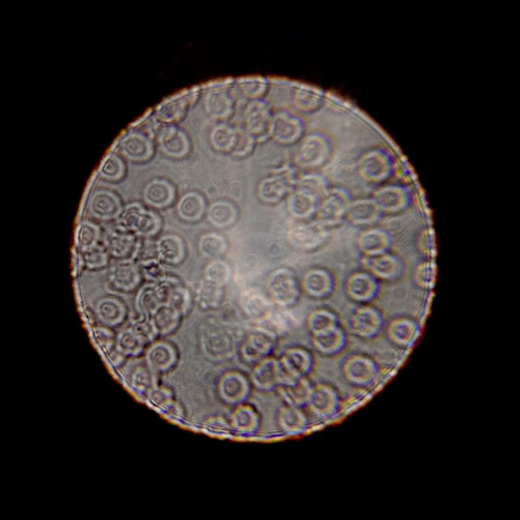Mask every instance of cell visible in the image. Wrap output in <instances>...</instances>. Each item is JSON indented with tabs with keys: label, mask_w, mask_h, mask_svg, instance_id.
I'll list each match as a JSON object with an SVG mask.
<instances>
[{
	"label": "cell",
	"mask_w": 520,
	"mask_h": 520,
	"mask_svg": "<svg viewBox=\"0 0 520 520\" xmlns=\"http://www.w3.org/2000/svg\"><path fill=\"white\" fill-rule=\"evenodd\" d=\"M279 364L280 382L290 384L301 378L310 370L311 359L305 351L299 349L287 351Z\"/></svg>",
	"instance_id": "7"
},
{
	"label": "cell",
	"mask_w": 520,
	"mask_h": 520,
	"mask_svg": "<svg viewBox=\"0 0 520 520\" xmlns=\"http://www.w3.org/2000/svg\"><path fill=\"white\" fill-rule=\"evenodd\" d=\"M268 291L278 304L288 306L295 303L299 296V288L294 274L287 269H280L270 276Z\"/></svg>",
	"instance_id": "4"
},
{
	"label": "cell",
	"mask_w": 520,
	"mask_h": 520,
	"mask_svg": "<svg viewBox=\"0 0 520 520\" xmlns=\"http://www.w3.org/2000/svg\"><path fill=\"white\" fill-rule=\"evenodd\" d=\"M289 241L294 246L302 249L313 248L324 238L325 231L316 223L294 225L287 232Z\"/></svg>",
	"instance_id": "12"
},
{
	"label": "cell",
	"mask_w": 520,
	"mask_h": 520,
	"mask_svg": "<svg viewBox=\"0 0 520 520\" xmlns=\"http://www.w3.org/2000/svg\"><path fill=\"white\" fill-rule=\"evenodd\" d=\"M199 249L205 257L213 258L222 255L226 250V243L220 235L208 233L203 235L199 241Z\"/></svg>",
	"instance_id": "26"
},
{
	"label": "cell",
	"mask_w": 520,
	"mask_h": 520,
	"mask_svg": "<svg viewBox=\"0 0 520 520\" xmlns=\"http://www.w3.org/2000/svg\"><path fill=\"white\" fill-rule=\"evenodd\" d=\"M284 388V394L296 402L309 399L312 391L307 382L302 378L292 383L285 384Z\"/></svg>",
	"instance_id": "38"
},
{
	"label": "cell",
	"mask_w": 520,
	"mask_h": 520,
	"mask_svg": "<svg viewBox=\"0 0 520 520\" xmlns=\"http://www.w3.org/2000/svg\"><path fill=\"white\" fill-rule=\"evenodd\" d=\"M143 279L140 266L135 261H119L109 271L107 287L112 292L128 294L140 287Z\"/></svg>",
	"instance_id": "3"
},
{
	"label": "cell",
	"mask_w": 520,
	"mask_h": 520,
	"mask_svg": "<svg viewBox=\"0 0 520 520\" xmlns=\"http://www.w3.org/2000/svg\"><path fill=\"white\" fill-rule=\"evenodd\" d=\"M272 133L276 139L283 143L293 142L301 133V124L295 116L288 113H280L272 122Z\"/></svg>",
	"instance_id": "17"
},
{
	"label": "cell",
	"mask_w": 520,
	"mask_h": 520,
	"mask_svg": "<svg viewBox=\"0 0 520 520\" xmlns=\"http://www.w3.org/2000/svg\"><path fill=\"white\" fill-rule=\"evenodd\" d=\"M351 324V328L356 334L367 338L376 336L382 328L379 316L374 312L368 310L358 313Z\"/></svg>",
	"instance_id": "21"
},
{
	"label": "cell",
	"mask_w": 520,
	"mask_h": 520,
	"mask_svg": "<svg viewBox=\"0 0 520 520\" xmlns=\"http://www.w3.org/2000/svg\"><path fill=\"white\" fill-rule=\"evenodd\" d=\"M329 283L327 276L323 273L317 271L309 272L304 280L306 290L316 296L325 293L329 289Z\"/></svg>",
	"instance_id": "36"
},
{
	"label": "cell",
	"mask_w": 520,
	"mask_h": 520,
	"mask_svg": "<svg viewBox=\"0 0 520 520\" xmlns=\"http://www.w3.org/2000/svg\"><path fill=\"white\" fill-rule=\"evenodd\" d=\"M289 209L294 216L302 218L307 216L311 213L313 205L312 201L307 197L298 193L294 194L290 198Z\"/></svg>",
	"instance_id": "37"
},
{
	"label": "cell",
	"mask_w": 520,
	"mask_h": 520,
	"mask_svg": "<svg viewBox=\"0 0 520 520\" xmlns=\"http://www.w3.org/2000/svg\"><path fill=\"white\" fill-rule=\"evenodd\" d=\"M155 257L165 266L175 267L185 259L186 247L181 236L168 233L159 237L154 243Z\"/></svg>",
	"instance_id": "6"
},
{
	"label": "cell",
	"mask_w": 520,
	"mask_h": 520,
	"mask_svg": "<svg viewBox=\"0 0 520 520\" xmlns=\"http://www.w3.org/2000/svg\"><path fill=\"white\" fill-rule=\"evenodd\" d=\"M120 149L125 157L133 161L148 159L153 152L152 140L146 133L133 131L127 133L120 143Z\"/></svg>",
	"instance_id": "10"
},
{
	"label": "cell",
	"mask_w": 520,
	"mask_h": 520,
	"mask_svg": "<svg viewBox=\"0 0 520 520\" xmlns=\"http://www.w3.org/2000/svg\"><path fill=\"white\" fill-rule=\"evenodd\" d=\"M83 251L84 263L89 269H101L108 264L110 256L104 246H101L96 244Z\"/></svg>",
	"instance_id": "31"
},
{
	"label": "cell",
	"mask_w": 520,
	"mask_h": 520,
	"mask_svg": "<svg viewBox=\"0 0 520 520\" xmlns=\"http://www.w3.org/2000/svg\"><path fill=\"white\" fill-rule=\"evenodd\" d=\"M238 84L243 95L251 98H257L264 95L267 90L268 82L261 77L241 78Z\"/></svg>",
	"instance_id": "32"
},
{
	"label": "cell",
	"mask_w": 520,
	"mask_h": 520,
	"mask_svg": "<svg viewBox=\"0 0 520 520\" xmlns=\"http://www.w3.org/2000/svg\"><path fill=\"white\" fill-rule=\"evenodd\" d=\"M148 357L152 367L159 371L170 368L175 360L173 349L165 345L154 346L150 351Z\"/></svg>",
	"instance_id": "28"
},
{
	"label": "cell",
	"mask_w": 520,
	"mask_h": 520,
	"mask_svg": "<svg viewBox=\"0 0 520 520\" xmlns=\"http://www.w3.org/2000/svg\"><path fill=\"white\" fill-rule=\"evenodd\" d=\"M115 225L140 238L150 239L160 232L162 222L156 212L135 203L123 208Z\"/></svg>",
	"instance_id": "1"
},
{
	"label": "cell",
	"mask_w": 520,
	"mask_h": 520,
	"mask_svg": "<svg viewBox=\"0 0 520 520\" xmlns=\"http://www.w3.org/2000/svg\"><path fill=\"white\" fill-rule=\"evenodd\" d=\"M94 313L97 320L106 327H114L120 324L127 314V308L124 302L114 296H107L99 300L94 307Z\"/></svg>",
	"instance_id": "11"
},
{
	"label": "cell",
	"mask_w": 520,
	"mask_h": 520,
	"mask_svg": "<svg viewBox=\"0 0 520 520\" xmlns=\"http://www.w3.org/2000/svg\"><path fill=\"white\" fill-rule=\"evenodd\" d=\"M93 335L97 343L101 347L105 348L110 345L109 342L111 339V335L106 329L103 328H95Z\"/></svg>",
	"instance_id": "41"
},
{
	"label": "cell",
	"mask_w": 520,
	"mask_h": 520,
	"mask_svg": "<svg viewBox=\"0 0 520 520\" xmlns=\"http://www.w3.org/2000/svg\"><path fill=\"white\" fill-rule=\"evenodd\" d=\"M140 238L116 225L105 234L104 246L110 256L118 261H136L142 242Z\"/></svg>",
	"instance_id": "2"
},
{
	"label": "cell",
	"mask_w": 520,
	"mask_h": 520,
	"mask_svg": "<svg viewBox=\"0 0 520 520\" xmlns=\"http://www.w3.org/2000/svg\"><path fill=\"white\" fill-rule=\"evenodd\" d=\"M173 186L164 179H155L146 185L144 199L147 204L156 208H164L170 206L175 199Z\"/></svg>",
	"instance_id": "15"
},
{
	"label": "cell",
	"mask_w": 520,
	"mask_h": 520,
	"mask_svg": "<svg viewBox=\"0 0 520 520\" xmlns=\"http://www.w3.org/2000/svg\"><path fill=\"white\" fill-rule=\"evenodd\" d=\"M274 346V335L259 329L248 336L243 344L242 352L248 361H255L269 354Z\"/></svg>",
	"instance_id": "14"
},
{
	"label": "cell",
	"mask_w": 520,
	"mask_h": 520,
	"mask_svg": "<svg viewBox=\"0 0 520 520\" xmlns=\"http://www.w3.org/2000/svg\"><path fill=\"white\" fill-rule=\"evenodd\" d=\"M252 378L259 388L268 389L273 387L280 382L279 363L273 359L264 360L255 367Z\"/></svg>",
	"instance_id": "20"
},
{
	"label": "cell",
	"mask_w": 520,
	"mask_h": 520,
	"mask_svg": "<svg viewBox=\"0 0 520 520\" xmlns=\"http://www.w3.org/2000/svg\"><path fill=\"white\" fill-rule=\"evenodd\" d=\"M138 264L143 279L148 282H156L167 276L165 266L156 257L141 259Z\"/></svg>",
	"instance_id": "34"
},
{
	"label": "cell",
	"mask_w": 520,
	"mask_h": 520,
	"mask_svg": "<svg viewBox=\"0 0 520 520\" xmlns=\"http://www.w3.org/2000/svg\"><path fill=\"white\" fill-rule=\"evenodd\" d=\"M237 211L235 207L226 201H218L211 205L208 211V219L213 225L223 228L233 223L236 220Z\"/></svg>",
	"instance_id": "23"
},
{
	"label": "cell",
	"mask_w": 520,
	"mask_h": 520,
	"mask_svg": "<svg viewBox=\"0 0 520 520\" xmlns=\"http://www.w3.org/2000/svg\"><path fill=\"white\" fill-rule=\"evenodd\" d=\"M245 116L247 127L251 134H265L272 124L269 107L260 100L253 101L247 106Z\"/></svg>",
	"instance_id": "16"
},
{
	"label": "cell",
	"mask_w": 520,
	"mask_h": 520,
	"mask_svg": "<svg viewBox=\"0 0 520 520\" xmlns=\"http://www.w3.org/2000/svg\"><path fill=\"white\" fill-rule=\"evenodd\" d=\"M248 385L244 378L237 373L227 374L222 380L220 393L227 401L238 402L247 394Z\"/></svg>",
	"instance_id": "22"
},
{
	"label": "cell",
	"mask_w": 520,
	"mask_h": 520,
	"mask_svg": "<svg viewBox=\"0 0 520 520\" xmlns=\"http://www.w3.org/2000/svg\"><path fill=\"white\" fill-rule=\"evenodd\" d=\"M222 286L204 279L196 290V299L201 307L212 309L219 306L222 299Z\"/></svg>",
	"instance_id": "24"
},
{
	"label": "cell",
	"mask_w": 520,
	"mask_h": 520,
	"mask_svg": "<svg viewBox=\"0 0 520 520\" xmlns=\"http://www.w3.org/2000/svg\"><path fill=\"white\" fill-rule=\"evenodd\" d=\"M203 336L205 350L212 357L226 358L234 352V338L225 328L211 326L205 330Z\"/></svg>",
	"instance_id": "8"
},
{
	"label": "cell",
	"mask_w": 520,
	"mask_h": 520,
	"mask_svg": "<svg viewBox=\"0 0 520 520\" xmlns=\"http://www.w3.org/2000/svg\"><path fill=\"white\" fill-rule=\"evenodd\" d=\"M238 136L239 131L232 127L219 124L212 129L210 139L213 146L219 151H234Z\"/></svg>",
	"instance_id": "25"
},
{
	"label": "cell",
	"mask_w": 520,
	"mask_h": 520,
	"mask_svg": "<svg viewBox=\"0 0 520 520\" xmlns=\"http://www.w3.org/2000/svg\"><path fill=\"white\" fill-rule=\"evenodd\" d=\"M157 142L163 153L173 158L186 156L190 149V141L187 134L176 126L162 128L158 134Z\"/></svg>",
	"instance_id": "9"
},
{
	"label": "cell",
	"mask_w": 520,
	"mask_h": 520,
	"mask_svg": "<svg viewBox=\"0 0 520 520\" xmlns=\"http://www.w3.org/2000/svg\"><path fill=\"white\" fill-rule=\"evenodd\" d=\"M140 333L124 331L119 334L116 341L117 349L127 353H138L143 347L144 340Z\"/></svg>",
	"instance_id": "35"
},
{
	"label": "cell",
	"mask_w": 520,
	"mask_h": 520,
	"mask_svg": "<svg viewBox=\"0 0 520 520\" xmlns=\"http://www.w3.org/2000/svg\"><path fill=\"white\" fill-rule=\"evenodd\" d=\"M352 289L357 297L367 298L373 291L374 284L369 278L360 277L353 283Z\"/></svg>",
	"instance_id": "40"
},
{
	"label": "cell",
	"mask_w": 520,
	"mask_h": 520,
	"mask_svg": "<svg viewBox=\"0 0 520 520\" xmlns=\"http://www.w3.org/2000/svg\"><path fill=\"white\" fill-rule=\"evenodd\" d=\"M286 185L282 178H269L261 184V197L268 202H275L282 198L286 192Z\"/></svg>",
	"instance_id": "33"
},
{
	"label": "cell",
	"mask_w": 520,
	"mask_h": 520,
	"mask_svg": "<svg viewBox=\"0 0 520 520\" xmlns=\"http://www.w3.org/2000/svg\"><path fill=\"white\" fill-rule=\"evenodd\" d=\"M231 270L226 263L221 259H214L206 267L204 279L212 283L222 286L229 280Z\"/></svg>",
	"instance_id": "29"
},
{
	"label": "cell",
	"mask_w": 520,
	"mask_h": 520,
	"mask_svg": "<svg viewBox=\"0 0 520 520\" xmlns=\"http://www.w3.org/2000/svg\"><path fill=\"white\" fill-rule=\"evenodd\" d=\"M206 204L203 197L197 192H189L181 197L177 205V212L183 220L195 222L203 216Z\"/></svg>",
	"instance_id": "18"
},
{
	"label": "cell",
	"mask_w": 520,
	"mask_h": 520,
	"mask_svg": "<svg viewBox=\"0 0 520 520\" xmlns=\"http://www.w3.org/2000/svg\"><path fill=\"white\" fill-rule=\"evenodd\" d=\"M364 248L370 252H378L385 247L386 239L385 236L378 233L367 235L363 240Z\"/></svg>",
	"instance_id": "39"
},
{
	"label": "cell",
	"mask_w": 520,
	"mask_h": 520,
	"mask_svg": "<svg viewBox=\"0 0 520 520\" xmlns=\"http://www.w3.org/2000/svg\"><path fill=\"white\" fill-rule=\"evenodd\" d=\"M240 303L247 315L258 323L267 319L273 312L270 302L255 289H249L243 292Z\"/></svg>",
	"instance_id": "13"
},
{
	"label": "cell",
	"mask_w": 520,
	"mask_h": 520,
	"mask_svg": "<svg viewBox=\"0 0 520 520\" xmlns=\"http://www.w3.org/2000/svg\"><path fill=\"white\" fill-rule=\"evenodd\" d=\"M100 236L98 227L92 223L83 221L77 228L76 234V243L82 251L97 244Z\"/></svg>",
	"instance_id": "30"
},
{
	"label": "cell",
	"mask_w": 520,
	"mask_h": 520,
	"mask_svg": "<svg viewBox=\"0 0 520 520\" xmlns=\"http://www.w3.org/2000/svg\"><path fill=\"white\" fill-rule=\"evenodd\" d=\"M89 213L95 218L104 221L116 219L123 208L119 197L112 190L99 188L92 193L88 201Z\"/></svg>",
	"instance_id": "5"
},
{
	"label": "cell",
	"mask_w": 520,
	"mask_h": 520,
	"mask_svg": "<svg viewBox=\"0 0 520 520\" xmlns=\"http://www.w3.org/2000/svg\"><path fill=\"white\" fill-rule=\"evenodd\" d=\"M125 166L123 159L115 153L108 155L102 161L99 169L101 177L111 181H117L124 176Z\"/></svg>",
	"instance_id": "27"
},
{
	"label": "cell",
	"mask_w": 520,
	"mask_h": 520,
	"mask_svg": "<svg viewBox=\"0 0 520 520\" xmlns=\"http://www.w3.org/2000/svg\"><path fill=\"white\" fill-rule=\"evenodd\" d=\"M182 314L169 303L160 305L151 315L152 325L157 332L168 333L177 326Z\"/></svg>",
	"instance_id": "19"
}]
</instances>
